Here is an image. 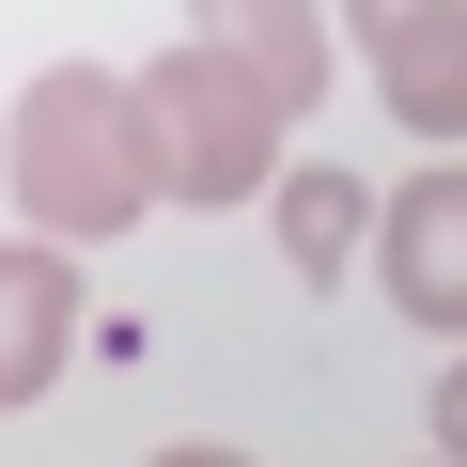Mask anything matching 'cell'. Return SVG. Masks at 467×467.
Masks as SVG:
<instances>
[{
	"label": "cell",
	"mask_w": 467,
	"mask_h": 467,
	"mask_svg": "<svg viewBox=\"0 0 467 467\" xmlns=\"http://www.w3.org/2000/svg\"><path fill=\"white\" fill-rule=\"evenodd\" d=\"M0 187L32 202V250H109L156 218V156H140V94L109 63H47L0 125Z\"/></svg>",
	"instance_id": "cell-1"
},
{
	"label": "cell",
	"mask_w": 467,
	"mask_h": 467,
	"mask_svg": "<svg viewBox=\"0 0 467 467\" xmlns=\"http://www.w3.org/2000/svg\"><path fill=\"white\" fill-rule=\"evenodd\" d=\"M140 156H156V202H281V140H296V109L234 63V32H171L140 78Z\"/></svg>",
	"instance_id": "cell-2"
},
{
	"label": "cell",
	"mask_w": 467,
	"mask_h": 467,
	"mask_svg": "<svg viewBox=\"0 0 467 467\" xmlns=\"http://www.w3.org/2000/svg\"><path fill=\"white\" fill-rule=\"evenodd\" d=\"M343 32L374 47V94L405 140H467V0H374Z\"/></svg>",
	"instance_id": "cell-3"
},
{
	"label": "cell",
	"mask_w": 467,
	"mask_h": 467,
	"mask_svg": "<svg viewBox=\"0 0 467 467\" xmlns=\"http://www.w3.org/2000/svg\"><path fill=\"white\" fill-rule=\"evenodd\" d=\"M374 281H389V312H405V327L467 343V171L389 187V218H374Z\"/></svg>",
	"instance_id": "cell-4"
},
{
	"label": "cell",
	"mask_w": 467,
	"mask_h": 467,
	"mask_svg": "<svg viewBox=\"0 0 467 467\" xmlns=\"http://www.w3.org/2000/svg\"><path fill=\"white\" fill-rule=\"evenodd\" d=\"M78 358V250H0V405H47Z\"/></svg>",
	"instance_id": "cell-5"
},
{
	"label": "cell",
	"mask_w": 467,
	"mask_h": 467,
	"mask_svg": "<svg viewBox=\"0 0 467 467\" xmlns=\"http://www.w3.org/2000/svg\"><path fill=\"white\" fill-rule=\"evenodd\" d=\"M265 218H281V265H296V281H312V296H327V281H343V265H358V250H374V218H389V202H374V187H358V171H343V156H296V171H281V202H265Z\"/></svg>",
	"instance_id": "cell-6"
},
{
	"label": "cell",
	"mask_w": 467,
	"mask_h": 467,
	"mask_svg": "<svg viewBox=\"0 0 467 467\" xmlns=\"http://www.w3.org/2000/svg\"><path fill=\"white\" fill-rule=\"evenodd\" d=\"M218 32H234V63L281 109H327V16H218Z\"/></svg>",
	"instance_id": "cell-7"
},
{
	"label": "cell",
	"mask_w": 467,
	"mask_h": 467,
	"mask_svg": "<svg viewBox=\"0 0 467 467\" xmlns=\"http://www.w3.org/2000/svg\"><path fill=\"white\" fill-rule=\"evenodd\" d=\"M436 467H467V358L436 374Z\"/></svg>",
	"instance_id": "cell-8"
},
{
	"label": "cell",
	"mask_w": 467,
	"mask_h": 467,
	"mask_svg": "<svg viewBox=\"0 0 467 467\" xmlns=\"http://www.w3.org/2000/svg\"><path fill=\"white\" fill-rule=\"evenodd\" d=\"M156 467H250V451H156Z\"/></svg>",
	"instance_id": "cell-9"
},
{
	"label": "cell",
	"mask_w": 467,
	"mask_h": 467,
	"mask_svg": "<svg viewBox=\"0 0 467 467\" xmlns=\"http://www.w3.org/2000/svg\"><path fill=\"white\" fill-rule=\"evenodd\" d=\"M420 467H436V451H420Z\"/></svg>",
	"instance_id": "cell-10"
}]
</instances>
